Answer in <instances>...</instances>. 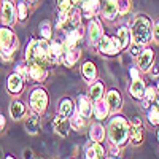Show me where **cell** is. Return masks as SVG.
Returning <instances> with one entry per match:
<instances>
[{
	"label": "cell",
	"instance_id": "30",
	"mask_svg": "<svg viewBox=\"0 0 159 159\" xmlns=\"http://www.w3.org/2000/svg\"><path fill=\"white\" fill-rule=\"evenodd\" d=\"M97 72H96V65L92 64V62H86L83 65V76L88 80V81H92V80L96 78Z\"/></svg>",
	"mask_w": 159,
	"mask_h": 159
},
{
	"label": "cell",
	"instance_id": "28",
	"mask_svg": "<svg viewBox=\"0 0 159 159\" xmlns=\"http://www.w3.org/2000/svg\"><path fill=\"white\" fill-rule=\"evenodd\" d=\"M84 124H86V121H84V116L80 113V111H76V113H72V119H70V126L75 129V130H81L83 127H84Z\"/></svg>",
	"mask_w": 159,
	"mask_h": 159
},
{
	"label": "cell",
	"instance_id": "14",
	"mask_svg": "<svg viewBox=\"0 0 159 159\" xmlns=\"http://www.w3.org/2000/svg\"><path fill=\"white\" fill-rule=\"evenodd\" d=\"M80 56H81V49L73 46V48H65L64 51V56H62V62L67 65V67H73V65L76 64V61L80 59Z\"/></svg>",
	"mask_w": 159,
	"mask_h": 159
},
{
	"label": "cell",
	"instance_id": "13",
	"mask_svg": "<svg viewBox=\"0 0 159 159\" xmlns=\"http://www.w3.org/2000/svg\"><path fill=\"white\" fill-rule=\"evenodd\" d=\"M52 127H54V130L57 132L61 137H67L69 127H70V123L67 121V116H64V115L59 113V115L54 118V121H52Z\"/></svg>",
	"mask_w": 159,
	"mask_h": 159
},
{
	"label": "cell",
	"instance_id": "10",
	"mask_svg": "<svg viewBox=\"0 0 159 159\" xmlns=\"http://www.w3.org/2000/svg\"><path fill=\"white\" fill-rule=\"evenodd\" d=\"M88 35H89V43L92 46H96L102 37V27L97 19H91V22L88 25Z\"/></svg>",
	"mask_w": 159,
	"mask_h": 159
},
{
	"label": "cell",
	"instance_id": "19",
	"mask_svg": "<svg viewBox=\"0 0 159 159\" xmlns=\"http://www.w3.org/2000/svg\"><path fill=\"white\" fill-rule=\"evenodd\" d=\"M105 156V150L100 145V142H94L89 143L86 147V157L89 159H96V157H103Z\"/></svg>",
	"mask_w": 159,
	"mask_h": 159
},
{
	"label": "cell",
	"instance_id": "31",
	"mask_svg": "<svg viewBox=\"0 0 159 159\" xmlns=\"http://www.w3.org/2000/svg\"><path fill=\"white\" fill-rule=\"evenodd\" d=\"M59 113L64 116H72L73 113V102L70 99H64L61 102V107H59Z\"/></svg>",
	"mask_w": 159,
	"mask_h": 159
},
{
	"label": "cell",
	"instance_id": "33",
	"mask_svg": "<svg viewBox=\"0 0 159 159\" xmlns=\"http://www.w3.org/2000/svg\"><path fill=\"white\" fill-rule=\"evenodd\" d=\"M67 24H70V13L69 11H61L56 27L57 29H64V27H67Z\"/></svg>",
	"mask_w": 159,
	"mask_h": 159
},
{
	"label": "cell",
	"instance_id": "5",
	"mask_svg": "<svg viewBox=\"0 0 159 159\" xmlns=\"http://www.w3.org/2000/svg\"><path fill=\"white\" fill-rule=\"evenodd\" d=\"M18 46H19V42H18V37L15 35V32L8 27H0V49L10 51L15 54Z\"/></svg>",
	"mask_w": 159,
	"mask_h": 159
},
{
	"label": "cell",
	"instance_id": "46",
	"mask_svg": "<svg viewBox=\"0 0 159 159\" xmlns=\"http://www.w3.org/2000/svg\"><path fill=\"white\" fill-rule=\"evenodd\" d=\"M110 154H111L113 157L119 154V150H116V145H113V148H111V151H110Z\"/></svg>",
	"mask_w": 159,
	"mask_h": 159
},
{
	"label": "cell",
	"instance_id": "2",
	"mask_svg": "<svg viewBox=\"0 0 159 159\" xmlns=\"http://www.w3.org/2000/svg\"><path fill=\"white\" fill-rule=\"evenodd\" d=\"M108 135L113 145L121 147L129 139V123L123 116H115L108 126Z\"/></svg>",
	"mask_w": 159,
	"mask_h": 159
},
{
	"label": "cell",
	"instance_id": "7",
	"mask_svg": "<svg viewBox=\"0 0 159 159\" xmlns=\"http://www.w3.org/2000/svg\"><path fill=\"white\" fill-rule=\"evenodd\" d=\"M16 13H15V7L10 0H3L2 7H0V19L5 25H13L16 21Z\"/></svg>",
	"mask_w": 159,
	"mask_h": 159
},
{
	"label": "cell",
	"instance_id": "16",
	"mask_svg": "<svg viewBox=\"0 0 159 159\" xmlns=\"http://www.w3.org/2000/svg\"><path fill=\"white\" fill-rule=\"evenodd\" d=\"M153 64V49H143L139 54V69L147 72Z\"/></svg>",
	"mask_w": 159,
	"mask_h": 159
},
{
	"label": "cell",
	"instance_id": "8",
	"mask_svg": "<svg viewBox=\"0 0 159 159\" xmlns=\"http://www.w3.org/2000/svg\"><path fill=\"white\" fill-rule=\"evenodd\" d=\"M129 135H130V140L132 143L135 145H140L142 140H143V126H142V121L139 118H134L129 124Z\"/></svg>",
	"mask_w": 159,
	"mask_h": 159
},
{
	"label": "cell",
	"instance_id": "21",
	"mask_svg": "<svg viewBox=\"0 0 159 159\" xmlns=\"http://www.w3.org/2000/svg\"><path fill=\"white\" fill-rule=\"evenodd\" d=\"M145 89H147V88H145V83L142 81L140 78H137V80L132 81V84L129 88V92H130V96L134 97V99H143Z\"/></svg>",
	"mask_w": 159,
	"mask_h": 159
},
{
	"label": "cell",
	"instance_id": "45",
	"mask_svg": "<svg viewBox=\"0 0 159 159\" xmlns=\"http://www.w3.org/2000/svg\"><path fill=\"white\" fill-rule=\"evenodd\" d=\"M5 124H7V121H5V116H3V115H0V130H2V129L5 127Z\"/></svg>",
	"mask_w": 159,
	"mask_h": 159
},
{
	"label": "cell",
	"instance_id": "43",
	"mask_svg": "<svg viewBox=\"0 0 159 159\" xmlns=\"http://www.w3.org/2000/svg\"><path fill=\"white\" fill-rule=\"evenodd\" d=\"M130 76H132V80L140 78V76H139V70H137V69H130Z\"/></svg>",
	"mask_w": 159,
	"mask_h": 159
},
{
	"label": "cell",
	"instance_id": "22",
	"mask_svg": "<svg viewBox=\"0 0 159 159\" xmlns=\"http://www.w3.org/2000/svg\"><path fill=\"white\" fill-rule=\"evenodd\" d=\"M108 113H110V107H108L107 100H102V99L96 100V103H94V115H96V118L97 119H105L108 116Z\"/></svg>",
	"mask_w": 159,
	"mask_h": 159
},
{
	"label": "cell",
	"instance_id": "44",
	"mask_svg": "<svg viewBox=\"0 0 159 159\" xmlns=\"http://www.w3.org/2000/svg\"><path fill=\"white\" fill-rule=\"evenodd\" d=\"M157 75H159V67H157V65H154L153 70H151V76L153 78H157Z\"/></svg>",
	"mask_w": 159,
	"mask_h": 159
},
{
	"label": "cell",
	"instance_id": "49",
	"mask_svg": "<svg viewBox=\"0 0 159 159\" xmlns=\"http://www.w3.org/2000/svg\"><path fill=\"white\" fill-rule=\"evenodd\" d=\"M156 100H157V105H159V97H156Z\"/></svg>",
	"mask_w": 159,
	"mask_h": 159
},
{
	"label": "cell",
	"instance_id": "25",
	"mask_svg": "<svg viewBox=\"0 0 159 159\" xmlns=\"http://www.w3.org/2000/svg\"><path fill=\"white\" fill-rule=\"evenodd\" d=\"M80 38H81V29H72L70 32H67V37H65V43L64 46L65 48H73L76 46V43L80 42Z\"/></svg>",
	"mask_w": 159,
	"mask_h": 159
},
{
	"label": "cell",
	"instance_id": "27",
	"mask_svg": "<svg viewBox=\"0 0 159 159\" xmlns=\"http://www.w3.org/2000/svg\"><path fill=\"white\" fill-rule=\"evenodd\" d=\"M116 37H118V42H119V46H121V49L126 48V46H129V43H130V32H129V29L121 27V29L118 30Z\"/></svg>",
	"mask_w": 159,
	"mask_h": 159
},
{
	"label": "cell",
	"instance_id": "29",
	"mask_svg": "<svg viewBox=\"0 0 159 159\" xmlns=\"http://www.w3.org/2000/svg\"><path fill=\"white\" fill-rule=\"evenodd\" d=\"M102 96H103V84L100 81H96L89 89V97L96 102V100L102 99Z\"/></svg>",
	"mask_w": 159,
	"mask_h": 159
},
{
	"label": "cell",
	"instance_id": "23",
	"mask_svg": "<svg viewBox=\"0 0 159 159\" xmlns=\"http://www.w3.org/2000/svg\"><path fill=\"white\" fill-rule=\"evenodd\" d=\"M121 96H119V92L118 91H110L108 94H107V103H108V107H110V111H116L121 108Z\"/></svg>",
	"mask_w": 159,
	"mask_h": 159
},
{
	"label": "cell",
	"instance_id": "47",
	"mask_svg": "<svg viewBox=\"0 0 159 159\" xmlns=\"http://www.w3.org/2000/svg\"><path fill=\"white\" fill-rule=\"evenodd\" d=\"M24 154H25V157H32V151H30V150H29V151L25 150V151H24Z\"/></svg>",
	"mask_w": 159,
	"mask_h": 159
},
{
	"label": "cell",
	"instance_id": "48",
	"mask_svg": "<svg viewBox=\"0 0 159 159\" xmlns=\"http://www.w3.org/2000/svg\"><path fill=\"white\" fill-rule=\"evenodd\" d=\"M25 2H29L30 5H37V2H38V0H25Z\"/></svg>",
	"mask_w": 159,
	"mask_h": 159
},
{
	"label": "cell",
	"instance_id": "42",
	"mask_svg": "<svg viewBox=\"0 0 159 159\" xmlns=\"http://www.w3.org/2000/svg\"><path fill=\"white\" fill-rule=\"evenodd\" d=\"M153 35H154V38L159 42V21L154 24V29H153Z\"/></svg>",
	"mask_w": 159,
	"mask_h": 159
},
{
	"label": "cell",
	"instance_id": "26",
	"mask_svg": "<svg viewBox=\"0 0 159 159\" xmlns=\"http://www.w3.org/2000/svg\"><path fill=\"white\" fill-rule=\"evenodd\" d=\"M89 135L92 142H102L105 139V129L100 124H92L91 130H89Z\"/></svg>",
	"mask_w": 159,
	"mask_h": 159
},
{
	"label": "cell",
	"instance_id": "40",
	"mask_svg": "<svg viewBox=\"0 0 159 159\" xmlns=\"http://www.w3.org/2000/svg\"><path fill=\"white\" fill-rule=\"evenodd\" d=\"M156 97H157V89H156V88H148V89H145V99H147L148 102L156 100Z\"/></svg>",
	"mask_w": 159,
	"mask_h": 159
},
{
	"label": "cell",
	"instance_id": "24",
	"mask_svg": "<svg viewBox=\"0 0 159 159\" xmlns=\"http://www.w3.org/2000/svg\"><path fill=\"white\" fill-rule=\"evenodd\" d=\"M81 10H83V15L86 18L96 16L97 11H99V0H86V2L81 5Z\"/></svg>",
	"mask_w": 159,
	"mask_h": 159
},
{
	"label": "cell",
	"instance_id": "11",
	"mask_svg": "<svg viewBox=\"0 0 159 159\" xmlns=\"http://www.w3.org/2000/svg\"><path fill=\"white\" fill-rule=\"evenodd\" d=\"M64 51H65V46H64V43H59V42L49 43V51H48L49 62H51V64H59V62L62 61Z\"/></svg>",
	"mask_w": 159,
	"mask_h": 159
},
{
	"label": "cell",
	"instance_id": "4",
	"mask_svg": "<svg viewBox=\"0 0 159 159\" xmlns=\"http://www.w3.org/2000/svg\"><path fill=\"white\" fill-rule=\"evenodd\" d=\"M30 108L32 111L38 113V115H43L48 108V94H46V91L42 89V88H37L32 91V94H30Z\"/></svg>",
	"mask_w": 159,
	"mask_h": 159
},
{
	"label": "cell",
	"instance_id": "17",
	"mask_svg": "<svg viewBox=\"0 0 159 159\" xmlns=\"http://www.w3.org/2000/svg\"><path fill=\"white\" fill-rule=\"evenodd\" d=\"M40 127H42V121H40V118H38V113L34 111V115H30L27 118V121H25V130H27L30 135H35V134H38Z\"/></svg>",
	"mask_w": 159,
	"mask_h": 159
},
{
	"label": "cell",
	"instance_id": "38",
	"mask_svg": "<svg viewBox=\"0 0 159 159\" xmlns=\"http://www.w3.org/2000/svg\"><path fill=\"white\" fill-rule=\"evenodd\" d=\"M70 13V24L72 25H78L80 22H81V13H80V10H73V11H69Z\"/></svg>",
	"mask_w": 159,
	"mask_h": 159
},
{
	"label": "cell",
	"instance_id": "41",
	"mask_svg": "<svg viewBox=\"0 0 159 159\" xmlns=\"http://www.w3.org/2000/svg\"><path fill=\"white\" fill-rule=\"evenodd\" d=\"M142 45H139V43H132L130 45V48H129V51H130V54L132 56H134V57H139V54H140V52H142V48H140Z\"/></svg>",
	"mask_w": 159,
	"mask_h": 159
},
{
	"label": "cell",
	"instance_id": "37",
	"mask_svg": "<svg viewBox=\"0 0 159 159\" xmlns=\"http://www.w3.org/2000/svg\"><path fill=\"white\" fill-rule=\"evenodd\" d=\"M16 73H19L24 80L29 78V65H25L24 62H19V64L16 65Z\"/></svg>",
	"mask_w": 159,
	"mask_h": 159
},
{
	"label": "cell",
	"instance_id": "1",
	"mask_svg": "<svg viewBox=\"0 0 159 159\" xmlns=\"http://www.w3.org/2000/svg\"><path fill=\"white\" fill-rule=\"evenodd\" d=\"M48 51H49L48 40H45V38L30 40L27 48H25V61H27V64H40L43 67H48L51 64Z\"/></svg>",
	"mask_w": 159,
	"mask_h": 159
},
{
	"label": "cell",
	"instance_id": "36",
	"mask_svg": "<svg viewBox=\"0 0 159 159\" xmlns=\"http://www.w3.org/2000/svg\"><path fill=\"white\" fill-rule=\"evenodd\" d=\"M73 7V0H57L59 11H70Z\"/></svg>",
	"mask_w": 159,
	"mask_h": 159
},
{
	"label": "cell",
	"instance_id": "39",
	"mask_svg": "<svg viewBox=\"0 0 159 159\" xmlns=\"http://www.w3.org/2000/svg\"><path fill=\"white\" fill-rule=\"evenodd\" d=\"M130 8L129 0H118V13L119 15H126Z\"/></svg>",
	"mask_w": 159,
	"mask_h": 159
},
{
	"label": "cell",
	"instance_id": "6",
	"mask_svg": "<svg viewBox=\"0 0 159 159\" xmlns=\"http://www.w3.org/2000/svg\"><path fill=\"white\" fill-rule=\"evenodd\" d=\"M99 49L102 54H107V56H115L119 52V49H121V46H119V42H118V37H107V35H102L99 43H97Z\"/></svg>",
	"mask_w": 159,
	"mask_h": 159
},
{
	"label": "cell",
	"instance_id": "35",
	"mask_svg": "<svg viewBox=\"0 0 159 159\" xmlns=\"http://www.w3.org/2000/svg\"><path fill=\"white\" fill-rule=\"evenodd\" d=\"M148 121H150L153 126L159 124V108L153 107V108L148 111Z\"/></svg>",
	"mask_w": 159,
	"mask_h": 159
},
{
	"label": "cell",
	"instance_id": "12",
	"mask_svg": "<svg viewBox=\"0 0 159 159\" xmlns=\"http://www.w3.org/2000/svg\"><path fill=\"white\" fill-rule=\"evenodd\" d=\"M27 65H29V76L34 81H38V83L45 81L46 76H48L46 67H43V65H40V64H27Z\"/></svg>",
	"mask_w": 159,
	"mask_h": 159
},
{
	"label": "cell",
	"instance_id": "18",
	"mask_svg": "<svg viewBox=\"0 0 159 159\" xmlns=\"http://www.w3.org/2000/svg\"><path fill=\"white\" fill-rule=\"evenodd\" d=\"M25 111H27V110H25V105L21 100H13L11 102V105H10V115H11V118L15 119V121L24 118Z\"/></svg>",
	"mask_w": 159,
	"mask_h": 159
},
{
	"label": "cell",
	"instance_id": "9",
	"mask_svg": "<svg viewBox=\"0 0 159 159\" xmlns=\"http://www.w3.org/2000/svg\"><path fill=\"white\" fill-rule=\"evenodd\" d=\"M7 88H8V91H10V94H13V96L21 94L22 89H24V78H22L19 73H16V72H15L13 75H10V76H8Z\"/></svg>",
	"mask_w": 159,
	"mask_h": 159
},
{
	"label": "cell",
	"instance_id": "34",
	"mask_svg": "<svg viewBox=\"0 0 159 159\" xmlns=\"http://www.w3.org/2000/svg\"><path fill=\"white\" fill-rule=\"evenodd\" d=\"M16 10H18V19L19 21H25V19H27V16H29V7H27V3H25V2H19Z\"/></svg>",
	"mask_w": 159,
	"mask_h": 159
},
{
	"label": "cell",
	"instance_id": "32",
	"mask_svg": "<svg viewBox=\"0 0 159 159\" xmlns=\"http://www.w3.org/2000/svg\"><path fill=\"white\" fill-rule=\"evenodd\" d=\"M40 35H42V38L45 40H51L52 37V30H51V22L49 21H43L42 24H40Z\"/></svg>",
	"mask_w": 159,
	"mask_h": 159
},
{
	"label": "cell",
	"instance_id": "50",
	"mask_svg": "<svg viewBox=\"0 0 159 159\" xmlns=\"http://www.w3.org/2000/svg\"><path fill=\"white\" fill-rule=\"evenodd\" d=\"M157 139H159V134H157Z\"/></svg>",
	"mask_w": 159,
	"mask_h": 159
},
{
	"label": "cell",
	"instance_id": "3",
	"mask_svg": "<svg viewBox=\"0 0 159 159\" xmlns=\"http://www.w3.org/2000/svg\"><path fill=\"white\" fill-rule=\"evenodd\" d=\"M132 37H134V42L139 45H147L151 38V22L150 19L140 15L137 16V19L132 24Z\"/></svg>",
	"mask_w": 159,
	"mask_h": 159
},
{
	"label": "cell",
	"instance_id": "20",
	"mask_svg": "<svg viewBox=\"0 0 159 159\" xmlns=\"http://www.w3.org/2000/svg\"><path fill=\"white\" fill-rule=\"evenodd\" d=\"M76 102H78V111L81 113L84 118L91 116V113H92V102H91V97L80 96Z\"/></svg>",
	"mask_w": 159,
	"mask_h": 159
},
{
	"label": "cell",
	"instance_id": "15",
	"mask_svg": "<svg viewBox=\"0 0 159 159\" xmlns=\"http://www.w3.org/2000/svg\"><path fill=\"white\" fill-rule=\"evenodd\" d=\"M118 15V0H105L103 8H102V16L105 19H115Z\"/></svg>",
	"mask_w": 159,
	"mask_h": 159
}]
</instances>
